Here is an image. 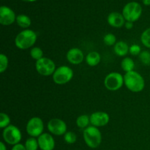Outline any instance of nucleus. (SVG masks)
Segmentation results:
<instances>
[{
    "mask_svg": "<svg viewBox=\"0 0 150 150\" xmlns=\"http://www.w3.org/2000/svg\"><path fill=\"white\" fill-rule=\"evenodd\" d=\"M142 1L145 5H150V0H142Z\"/></svg>",
    "mask_w": 150,
    "mask_h": 150,
    "instance_id": "obj_33",
    "label": "nucleus"
},
{
    "mask_svg": "<svg viewBox=\"0 0 150 150\" xmlns=\"http://www.w3.org/2000/svg\"><path fill=\"white\" fill-rule=\"evenodd\" d=\"M23 1H29V2H31V1H36V0H23Z\"/></svg>",
    "mask_w": 150,
    "mask_h": 150,
    "instance_id": "obj_34",
    "label": "nucleus"
},
{
    "mask_svg": "<svg viewBox=\"0 0 150 150\" xmlns=\"http://www.w3.org/2000/svg\"><path fill=\"white\" fill-rule=\"evenodd\" d=\"M124 84L130 92L137 93L144 89L145 81L140 73L133 70L124 75Z\"/></svg>",
    "mask_w": 150,
    "mask_h": 150,
    "instance_id": "obj_1",
    "label": "nucleus"
},
{
    "mask_svg": "<svg viewBox=\"0 0 150 150\" xmlns=\"http://www.w3.org/2000/svg\"><path fill=\"white\" fill-rule=\"evenodd\" d=\"M83 137L86 144L91 149H96L102 142V134L98 127L89 126L84 129Z\"/></svg>",
    "mask_w": 150,
    "mask_h": 150,
    "instance_id": "obj_3",
    "label": "nucleus"
},
{
    "mask_svg": "<svg viewBox=\"0 0 150 150\" xmlns=\"http://www.w3.org/2000/svg\"><path fill=\"white\" fill-rule=\"evenodd\" d=\"M142 13V6L139 3L136 1L127 3L122 10V15L126 21H136L141 17Z\"/></svg>",
    "mask_w": 150,
    "mask_h": 150,
    "instance_id": "obj_4",
    "label": "nucleus"
},
{
    "mask_svg": "<svg viewBox=\"0 0 150 150\" xmlns=\"http://www.w3.org/2000/svg\"><path fill=\"white\" fill-rule=\"evenodd\" d=\"M26 133L29 136L33 138H38L43 133L44 123L41 118L34 117L28 121L26 126Z\"/></svg>",
    "mask_w": 150,
    "mask_h": 150,
    "instance_id": "obj_9",
    "label": "nucleus"
},
{
    "mask_svg": "<svg viewBox=\"0 0 150 150\" xmlns=\"http://www.w3.org/2000/svg\"><path fill=\"white\" fill-rule=\"evenodd\" d=\"M30 56L33 59L38 61L43 57V52L39 47H33L30 51Z\"/></svg>",
    "mask_w": 150,
    "mask_h": 150,
    "instance_id": "obj_23",
    "label": "nucleus"
},
{
    "mask_svg": "<svg viewBox=\"0 0 150 150\" xmlns=\"http://www.w3.org/2000/svg\"><path fill=\"white\" fill-rule=\"evenodd\" d=\"M10 125V118L7 114L1 112L0 114V128L4 129Z\"/></svg>",
    "mask_w": 150,
    "mask_h": 150,
    "instance_id": "obj_25",
    "label": "nucleus"
},
{
    "mask_svg": "<svg viewBox=\"0 0 150 150\" xmlns=\"http://www.w3.org/2000/svg\"><path fill=\"white\" fill-rule=\"evenodd\" d=\"M85 59H86V62L88 65L91 66V67H95L100 62L101 56L97 51H91L86 55Z\"/></svg>",
    "mask_w": 150,
    "mask_h": 150,
    "instance_id": "obj_17",
    "label": "nucleus"
},
{
    "mask_svg": "<svg viewBox=\"0 0 150 150\" xmlns=\"http://www.w3.org/2000/svg\"><path fill=\"white\" fill-rule=\"evenodd\" d=\"M0 150H7V147L4 142H0Z\"/></svg>",
    "mask_w": 150,
    "mask_h": 150,
    "instance_id": "obj_32",
    "label": "nucleus"
},
{
    "mask_svg": "<svg viewBox=\"0 0 150 150\" xmlns=\"http://www.w3.org/2000/svg\"><path fill=\"white\" fill-rule=\"evenodd\" d=\"M47 128L51 134L54 136H64L67 133V125L63 121L58 118H54L49 120L47 125Z\"/></svg>",
    "mask_w": 150,
    "mask_h": 150,
    "instance_id": "obj_10",
    "label": "nucleus"
},
{
    "mask_svg": "<svg viewBox=\"0 0 150 150\" xmlns=\"http://www.w3.org/2000/svg\"><path fill=\"white\" fill-rule=\"evenodd\" d=\"M73 75V70L70 67L66 65L60 66L56 69L53 74V81L58 85L65 84L72 80Z\"/></svg>",
    "mask_w": 150,
    "mask_h": 150,
    "instance_id": "obj_5",
    "label": "nucleus"
},
{
    "mask_svg": "<svg viewBox=\"0 0 150 150\" xmlns=\"http://www.w3.org/2000/svg\"><path fill=\"white\" fill-rule=\"evenodd\" d=\"M142 52V48L141 46L138 44H133L130 46L129 53L133 56H139Z\"/></svg>",
    "mask_w": 150,
    "mask_h": 150,
    "instance_id": "obj_29",
    "label": "nucleus"
},
{
    "mask_svg": "<svg viewBox=\"0 0 150 150\" xmlns=\"http://www.w3.org/2000/svg\"><path fill=\"white\" fill-rule=\"evenodd\" d=\"M39 148L41 150H54L55 140L51 134L43 133L38 138Z\"/></svg>",
    "mask_w": 150,
    "mask_h": 150,
    "instance_id": "obj_13",
    "label": "nucleus"
},
{
    "mask_svg": "<svg viewBox=\"0 0 150 150\" xmlns=\"http://www.w3.org/2000/svg\"><path fill=\"white\" fill-rule=\"evenodd\" d=\"M142 43L146 48H150V28L145 29L141 35Z\"/></svg>",
    "mask_w": 150,
    "mask_h": 150,
    "instance_id": "obj_22",
    "label": "nucleus"
},
{
    "mask_svg": "<svg viewBox=\"0 0 150 150\" xmlns=\"http://www.w3.org/2000/svg\"><path fill=\"white\" fill-rule=\"evenodd\" d=\"M12 150H26V147H25L24 145L19 143V144H17L14 145V146H13V147H12Z\"/></svg>",
    "mask_w": 150,
    "mask_h": 150,
    "instance_id": "obj_30",
    "label": "nucleus"
},
{
    "mask_svg": "<svg viewBox=\"0 0 150 150\" xmlns=\"http://www.w3.org/2000/svg\"><path fill=\"white\" fill-rule=\"evenodd\" d=\"M90 124V118L86 114H82L76 119V125L81 129H85Z\"/></svg>",
    "mask_w": 150,
    "mask_h": 150,
    "instance_id": "obj_20",
    "label": "nucleus"
},
{
    "mask_svg": "<svg viewBox=\"0 0 150 150\" xmlns=\"http://www.w3.org/2000/svg\"><path fill=\"white\" fill-rule=\"evenodd\" d=\"M130 47L128 46L127 42L124 41H118L114 45V51L116 55L119 57H124L129 53Z\"/></svg>",
    "mask_w": 150,
    "mask_h": 150,
    "instance_id": "obj_16",
    "label": "nucleus"
},
{
    "mask_svg": "<svg viewBox=\"0 0 150 150\" xmlns=\"http://www.w3.org/2000/svg\"><path fill=\"white\" fill-rule=\"evenodd\" d=\"M2 138L6 144L14 146L20 143L22 139V134L18 127L13 125H10L8 127L3 129Z\"/></svg>",
    "mask_w": 150,
    "mask_h": 150,
    "instance_id": "obj_6",
    "label": "nucleus"
},
{
    "mask_svg": "<svg viewBox=\"0 0 150 150\" xmlns=\"http://www.w3.org/2000/svg\"><path fill=\"white\" fill-rule=\"evenodd\" d=\"M37 34L31 29H23L16 35L15 45L21 50L32 48L37 41Z\"/></svg>",
    "mask_w": 150,
    "mask_h": 150,
    "instance_id": "obj_2",
    "label": "nucleus"
},
{
    "mask_svg": "<svg viewBox=\"0 0 150 150\" xmlns=\"http://www.w3.org/2000/svg\"><path fill=\"white\" fill-rule=\"evenodd\" d=\"M16 21L14 11L7 6L0 7V23L3 26H9Z\"/></svg>",
    "mask_w": 150,
    "mask_h": 150,
    "instance_id": "obj_12",
    "label": "nucleus"
},
{
    "mask_svg": "<svg viewBox=\"0 0 150 150\" xmlns=\"http://www.w3.org/2000/svg\"><path fill=\"white\" fill-rule=\"evenodd\" d=\"M139 60L143 64L146 66L150 65V52L148 51H143L139 55Z\"/></svg>",
    "mask_w": 150,
    "mask_h": 150,
    "instance_id": "obj_26",
    "label": "nucleus"
},
{
    "mask_svg": "<svg viewBox=\"0 0 150 150\" xmlns=\"http://www.w3.org/2000/svg\"><path fill=\"white\" fill-rule=\"evenodd\" d=\"M24 146L26 150H38L39 148L38 139L33 137L29 138L25 142Z\"/></svg>",
    "mask_w": 150,
    "mask_h": 150,
    "instance_id": "obj_21",
    "label": "nucleus"
},
{
    "mask_svg": "<svg viewBox=\"0 0 150 150\" xmlns=\"http://www.w3.org/2000/svg\"><path fill=\"white\" fill-rule=\"evenodd\" d=\"M125 26L127 29H133V22L131 21H126L125 24Z\"/></svg>",
    "mask_w": 150,
    "mask_h": 150,
    "instance_id": "obj_31",
    "label": "nucleus"
},
{
    "mask_svg": "<svg viewBox=\"0 0 150 150\" xmlns=\"http://www.w3.org/2000/svg\"><path fill=\"white\" fill-rule=\"evenodd\" d=\"M103 42L108 46H112L117 43V38L112 33H108L103 38Z\"/></svg>",
    "mask_w": 150,
    "mask_h": 150,
    "instance_id": "obj_24",
    "label": "nucleus"
},
{
    "mask_svg": "<svg viewBox=\"0 0 150 150\" xmlns=\"http://www.w3.org/2000/svg\"><path fill=\"white\" fill-rule=\"evenodd\" d=\"M149 78H150V76H149Z\"/></svg>",
    "mask_w": 150,
    "mask_h": 150,
    "instance_id": "obj_35",
    "label": "nucleus"
},
{
    "mask_svg": "<svg viewBox=\"0 0 150 150\" xmlns=\"http://www.w3.org/2000/svg\"><path fill=\"white\" fill-rule=\"evenodd\" d=\"M67 59L70 64H79L84 59V55L81 49L78 48H70L67 52Z\"/></svg>",
    "mask_w": 150,
    "mask_h": 150,
    "instance_id": "obj_14",
    "label": "nucleus"
},
{
    "mask_svg": "<svg viewBox=\"0 0 150 150\" xmlns=\"http://www.w3.org/2000/svg\"><path fill=\"white\" fill-rule=\"evenodd\" d=\"M16 21L20 27L26 29H27L28 27H29L31 26V23H32L30 18L28 16H26V15L23 14H21L16 16Z\"/></svg>",
    "mask_w": 150,
    "mask_h": 150,
    "instance_id": "obj_18",
    "label": "nucleus"
},
{
    "mask_svg": "<svg viewBox=\"0 0 150 150\" xmlns=\"http://www.w3.org/2000/svg\"><path fill=\"white\" fill-rule=\"evenodd\" d=\"M9 60L7 56L4 54L0 55V73H3L6 71L7 67H8Z\"/></svg>",
    "mask_w": 150,
    "mask_h": 150,
    "instance_id": "obj_28",
    "label": "nucleus"
},
{
    "mask_svg": "<svg viewBox=\"0 0 150 150\" xmlns=\"http://www.w3.org/2000/svg\"><path fill=\"white\" fill-rule=\"evenodd\" d=\"M35 68L38 73L42 76H51L57 69L54 62L47 57H42L40 59L36 61Z\"/></svg>",
    "mask_w": 150,
    "mask_h": 150,
    "instance_id": "obj_8",
    "label": "nucleus"
},
{
    "mask_svg": "<svg viewBox=\"0 0 150 150\" xmlns=\"http://www.w3.org/2000/svg\"><path fill=\"white\" fill-rule=\"evenodd\" d=\"M64 140L68 144H73L76 143L77 140V136L74 132L68 131L64 135Z\"/></svg>",
    "mask_w": 150,
    "mask_h": 150,
    "instance_id": "obj_27",
    "label": "nucleus"
},
{
    "mask_svg": "<svg viewBox=\"0 0 150 150\" xmlns=\"http://www.w3.org/2000/svg\"><path fill=\"white\" fill-rule=\"evenodd\" d=\"M108 23L114 28H121L125 24V19L122 14L117 12L111 13L108 16Z\"/></svg>",
    "mask_w": 150,
    "mask_h": 150,
    "instance_id": "obj_15",
    "label": "nucleus"
},
{
    "mask_svg": "<svg viewBox=\"0 0 150 150\" xmlns=\"http://www.w3.org/2000/svg\"><path fill=\"white\" fill-rule=\"evenodd\" d=\"M121 67L125 73L133 71L135 68V62L133 59L125 57L121 62Z\"/></svg>",
    "mask_w": 150,
    "mask_h": 150,
    "instance_id": "obj_19",
    "label": "nucleus"
},
{
    "mask_svg": "<svg viewBox=\"0 0 150 150\" xmlns=\"http://www.w3.org/2000/svg\"><path fill=\"white\" fill-rule=\"evenodd\" d=\"M90 124L96 127H103L108 125L110 121V117L104 111H96L89 116Z\"/></svg>",
    "mask_w": 150,
    "mask_h": 150,
    "instance_id": "obj_11",
    "label": "nucleus"
},
{
    "mask_svg": "<svg viewBox=\"0 0 150 150\" xmlns=\"http://www.w3.org/2000/svg\"><path fill=\"white\" fill-rule=\"evenodd\" d=\"M124 84V76L117 72L110 73L104 79V86L109 91H117Z\"/></svg>",
    "mask_w": 150,
    "mask_h": 150,
    "instance_id": "obj_7",
    "label": "nucleus"
}]
</instances>
